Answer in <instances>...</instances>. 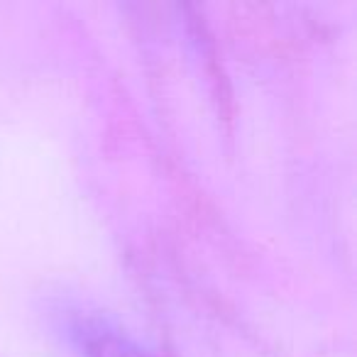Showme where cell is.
I'll return each instance as SVG.
<instances>
[{
  "label": "cell",
  "mask_w": 357,
  "mask_h": 357,
  "mask_svg": "<svg viewBox=\"0 0 357 357\" xmlns=\"http://www.w3.org/2000/svg\"><path fill=\"white\" fill-rule=\"evenodd\" d=\"M74 335L86 350V357H154L135 337L100 318L79 316L74 323Z\"/></svg>",
  "instance_id": "cell-1"
}]
</instances>
